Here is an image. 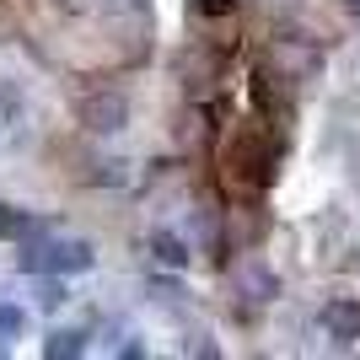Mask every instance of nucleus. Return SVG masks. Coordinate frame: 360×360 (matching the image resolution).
I'll return each mask as SVG.
<instances>
[{"instance_id":"obj_1","label":"nucleus","mask_w":360,"mask_h":360,"mask_svg":"<svg viewBox=\"0 0 360 360\" xmlns=\"http://www.w3.org/2000/svg\"><path fill=\"white\" fill-rule=\"evenodd\" d=\"M22 274H86L97 264L86 237H44V226H32L22 237Z\"/></svg>"},{"instance_id":"obj_2","label":"nucleus","mask_w":360,"mask_h":360,"mask_svg":"<svg viewBox=\"0 0 360 360\" xmlns=\"http://www.w3.org/2000/svg\"><path fill=\"white\" fill-rule=\"evenodd\" d=\"M274 162H280V146H274L269 135H258V129H248V135L231 146V172H237L248 188H264V183L274 178Z\"/></svg>"},{"instance_id":"obj_3","label":"nucleus","mask_w":360,"mask_h":360,"mask_svg":"<svg viewBox=\"0 0 360 360\" xmlns=\"http://www.w3.org/2000/svg\"><path fill=\"white\" fill-rule=\"evenodd\" d=\"M75 119L86 124L91 135H119L124 124H129V97H124V91H113V86L86 91V97H81V108H75Z\"/></svg>"},{"instance_id":"obj_4","label":"nucleus","mask_w":360,"mask_h":360,"mask_svg":"<svg viewBox=\"0 0 360 360\" xmlns=\"http://www.w3.org/2000/svg\"><path fill=\"white\" fill-rule=\"evenodd\" d=\"M323 333H328L333 345H355L360 339V301H328L323 307Z\"/></svg>"},{"instance_id":"obj_5","label":"nucleus","mask_w":360,"mask_h":360,"mask_svg":"<svg viewBox=\"0 0 360 360\" xmlns=\"http://www.w3.org/2000/svg\"><path fill=\"white\" fill-rule=\"evenodd\" d=\"M237 290H248V301H258V307L280 296L274 274H269V269H258V264H242V269H237Z\"/></svg>"},{"instance_id":"obj_6","label":"nucleus","mask_w":360,"mask_h":360,"mask_svg":"<svg viewBox=\"0 0 360 360\" xmlns=\"http://www.w3.org/2000/svg\"><path fill=\"white\" fill-rule=\"evenodd\" d=\"M81 349H86V333H81V328H54L44 339V355L49 360H75Z\"/></svg>"},{"instance_id":"obj_7","label":"nucleus","mask_w":360,"mask_h":360,"mask_svg":"<svg viewBox=\"0 0 360 360\" xmlns=\"http://www.w3.org/2000/svg\"><path fill=\"white\" fill-rule=\"evenodd\" d=\"M150 253L162 258L167 269H183V264H188V248H183V242L172 237V231H156V237H150Z\"/></svg>"},{"instance_id":"obj_8","label":"nucleus","mask_w":360,"mask_h":360,"mask_svg":"<svg viewBox=\"0 0 360 360\" xmlns=\"http://www.w3.org/2000/svg\"><path fill=\"white\" fill-rule=\"evenodd\" d=\"M32 226H38V221H32L27 210H11V205H0V242H16V237H27Z\"/></svg>"},{"instance_id":"obj_9","label":"nucleus","mask_w":360,"mask_h":360,"mask_svg":"<svg viewBox=\"0 0 360 360\" xmlns=\"http://www.w3.org/2000/svg\"><path fill=\"white\" fill-rule=\"evenodd\" d=\"M38 307H44V312L65 307V285H60V274H44V285H38Z\"/></svg>"},{"instance_id":"obj_10","label":"nucleus","mask_w":360,"mask_h":360,"mask_svg":"<svg viewBox=\"0 0 360 360\" xmlns=\"http://www.w3.org/2000/svg\"><path fill=\"white\" fill-rule=\"evenodd\" d=\"M194 6V16H231L237 11V0H188Z\"/></svg>"},{"instance_id":"obj_11","label":"nucleus","mask_w":360,"mask_h":360,"mask_svg":"<svg viewBox=\"0 0 360 360\" xmlns=\"http://www.w3.org/2000/svg\"><path fill=\"white\" fill-rule=\"evenodd\" d=\"M150 296H162V301H183V285H178V280H150Z\"/></svg>"},{"instance_id":"obj_12","label":"nucleus","mask_w":360,"mask_h":360,"mask_svg":"<svg viewBox=\"0 0 360 360\" xmlns=\"http://www.w3.org/2000/svg\"><path fill=\"white\" fill-rule=\"evenodd\" d=\"M188 355H205V360H215L221 349L210 345V333H194V339H188Z\"/></svg>"},{"instance_id":"obj_13","label":"nucleus","mask_w":360,"mask_h":360,"mask_svg":"<svg viewBox=\"0 0 360 360\" xmlns=\"http://www.w3.org/2000/svg\"><path fill=\"white\" fill-rule=\"evenodd\" d=\"M0 333H22V312L16 307H0Z\"/></svg>"},{"instance_id":"obj_14","label":"nucleus","mask_w":360,"mask_h":360,"mask_svg":"<svg viewBox=\"0 0 360 360\" xmlns=\"http://www.w3.org/2000/svg\"><path fill=\"white\" fill-rule=\"evenodd\" d=\"M349 11H355V16H360V0H349Z\"/></svg>"}]
</instances>
